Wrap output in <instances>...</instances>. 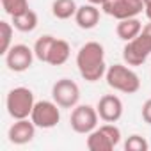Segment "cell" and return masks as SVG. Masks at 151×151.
I'll list each match as a JSON object with an SVG mask.
<instances>
[{
  "label": "cell",
  "mask_w": 151,
  "mask_h": 151,
  "mask_svg": "<svg viewBox=\"0 0 151 151\" xmlns=\"http://www.w3.org/2000/svg\"><path fill=\"white\" fill-rule=\"evenodd\" d=\"M77 68L86 82H98L107 73L105 48L98 41H89L77 52Z\"/></svg>",
  "instance_id": "cell-1"
},
{
  "label": "cell",
  "mask_w": 151,
  "mask_h": 151,
  "mask_svg": "<svg viewBox=\"0 0 151 151\" xmlns=\"http://www.w3.org/2000/svg\"><path fill=\"white\" fill-rule=\"evenodd\" d=\"M105 80L109 84V87H112L114 91L124 93V94H133L140 89V78L139 75L124 66V64H112L107 68L105 73Z\"/></svg>",
  "instance_id": "cell-2"
},
{
  "label": "cell",
  "mask_w": 151,
  "mask_h": 151,
  "mask_svg": "<svg viewBox=\"0 0 151 151\" xmlns=\"http://www.w3.org/2000/svg\"><path fill=\"white\" fill-rule=\"evenodd\" d=\"M149 55H151V22L142 27L140 34L135 39L126 41L123 48V59L128 66H142Z\"/></svg>",
  "instance_id": "cell-3"
},
{
  "label": "cell",
  "mask_w": 151,
  "mask_h": 151,
  "mask_svg": "<svg viewBox=\"0 0 151 151\" xmlns=\"http://www.w3.org/2000/svg\"><path fill=\"white\" fill-rule=\"evenodd\" d=\"M36 101H34V93L29 87H14L7 93L6 98V107L7 112L13 119H27L32 114Z\"/></svg>",
  "instance_id": "cell-4"
},
{
  "label": "cell",
  "mask_w": 151,
  "mask_h": 151,
  "mask_svg": "<svg viewBox=\"0 0 151 151\" xmlns=\"http://www.w3.org/2000/svg\"><path fill=\"white\" fill-rule=\"evenodd\" d=\"M98 119L100 114L96 110V107L93 105H77L73 109L71 116H69V124L73 128V132L87 135L93 130L98 128Z\"/></svg>",
  "instance_id": "cell-5"
},
{
  "label": "cell",
  "mask_w": 151,
  "mask_h": 151,
  "mask_svg": "<svg viewBox=\"0 0 151 151\" xmlns=\"http://www.w3.org/2000/svg\"><path fill=\"white\" fill-rule=\"evenodd\" d=\"M52 100L60 109H75L80 101V87L71 78H60L52 86Z\"/></svg>",
  "instance_id": "cell-6"
},
{
  "label": "cell",
  "mask_w": 151,
  "mask_h": 151,
  "mask_svg": "<svg viewBox=\"0 0 151 151\" xmlns=\"http://www.w3.org/2000/svg\"><path fill=\"white\" fill-rule=\"evenodd\" d=\"M30 119L37 128L50 130V128L57 126L59 121H60V107L53 100L52 101L50 100L36 101V105L32 109V114H30Z\"/></svg>",
  "instance_id": "cell-7"
},
{
  "label": "cell",
  "mask_w": 151,
  "mask_h": 151,
  "mask_svg": "<svg viewBox=\"0 0 151 151\" xmlns=\"http://www.w3.org/2000/svg\"><path fill=\"white\" fill-rule=\"evenodd\" d=\"M144 9L142 0H105L101 4V11L112 18L124 20V18H137Z\"/></svg>",
  "instance_id": "cell-8"
},
{
  "label": "cell",
  "mask_w": 151,
  "mask_h": 151,
  "mask_svg": "<svg viewBox=\"0 0 151 151\" xmlns=\"http://www.w3.org/2000/svg\"><path fill=\"white\" fill-rule=\"evenodd\" d=\"M34 57V48H29L27 45H13L6 53V66L14 73H23L32 66Z\"/></svg>",
  "instance_id": "cell-9"
},
{
  "label": "cell",
  "mask_w": 151,
  "mask_h": 151,
  "mask_svg": "<svg viewBox=\"0 0 151 151\" xmlns=\"http://www.w3.org/2000/svg\"><path fill=\"white\" fill-rule=\"evenodd\" d=\"M96 110L100 114V119L105 123H117L123 116V101L116 94H105L100 98Z\"/></svg>",
  "instance_id": "cell-10"
},
{
  "label": "cell",
  "mask_w": 151,
  "mask_h": 151,
  "mask_svg": "<svg viewBox=\"0 0 151 151\" xmlns=\"http://www.w3.org/2000/svg\"><path fill=\"white\" fill-rule=\"evenodd\" d=\"M36 124L32 123V119H14V123L11 124L9 132H7V137H9V142L16 144V146H23V144H29L34 137H36Z\"/></svg>",
  "instance_id": "cell-11"
},
{
  "label": "cell",
  "mask_w": 151,
  "mask_h": 151,
  "mask_svg": "<svg viewBox=\"0 0 151 151\" xmlns=\"http://www.w3.org/2000/svg\"><path fill=\"white\" fill-rule=\"evenodd\" d=\"M75 22L84 30H91L100 23V9L94 4H84L77 9L75 14Z\"/></svg>",
  "instance_id": "cell-12"
},
{
  "label": "cell",
  "mask_w": 151,
  "mask_h": 151,
  "mask_svg": "<svg viewBox=\"0 0 151 151\" xmlns=\"http://www.w3.org/2000/svg\"><path fill=\"white\" fill-rule=\"evenodd\" d=\"M86 146L89 151H112L116 146L114 142L109 139V135L105 133V130L100 126L96 130H93L91 133H87V140Z\"/></svg>",
  "instance_id": "cell-13"
},
{
  "label": "cell",
  "mask_w": 151,
  "mask_h": 151,
  "mask_svg": "<svg viewBox=\"0 0 151 151\" xmlns=\"http://www.w3.org/2000/svg\"><path fill=\"white\" fill-rule=\"evenodd\" d=\"M140 30H142V23L137 18H124V20H119V23L116 25V34L124 43L135 39L140 34Z\"/></svg>",
  "instance_id": "cell-14"
},
{
  "label": "cell",
  "mask_w": 151,
  "mask_h": 151,
  "mask_svg": "<svg viewBox=\"0 0 151 151\" xmlns=\"http://www.w3.org/2000/svg\"><path fill=\"white\" fill-rule=\"evenodd\" d=\"M69 55H71V46H69V43L64 41V39H57V37H55V41H53V45H52V50H50V53H48V60H46V62H48L50 66H62L64 62H68Z\"/></svg>",
  "instance_id": "cell-15"
},
{
  "label": "cell",
  "mask_w": 151,
  "mask_h": 151,
  "mask_svg": "<svg viewBox=\"0 0 151 151\" xmlns=\"http://www.w3.org/2000/svg\"><path fill=\"white\" fill-rule=\"evenodd\" d=\"M77 2L75 0H53L52 2V14L57 20H69L77 14Z\"/></svg>",
  "instance_id": "cell-16"
},
{
  "label": "cell",
  "mask_w": 151,
  "mask_h": 151,
  "mask_svg": "<svg viewBox=\"0 0 151 151\" xmlns=\"http://www.w3.org/2000/svg\"><path fill=\"white\" fill-rule=\"evenodd\" d=\"M13 27L20 32H32L37 27V14L32 9H29L18 16H13Z\"/></svg>",
  "instance_id": "cell-17"
},
{
  "label": "cell",
  "mask_w": 151,
  "mask_h": 151,
  "mask_svg": "<svg viewBox=\"0 0 151 151\" xmlns=\"http://www.w3.org/2000/svg\"><path fill=\"white\" fill-rule=\"evenodd\" d=\"M53 41H55V37L50 36V34H45V36L36 39V43H34V55H36L37 60H41V62L48 60V53L52 50Z\"/></svg>",
  "instance_id": "cell-18"
},
{
  "label": "cell",
  "mask_w": 151,
  "mask_h": 151,
  "mask_svg": "<svg viewBox=\"0 0 151 151\" xmlns=\"http://www.w3.org/2000/svg\"><path fill=\"white\" fill-rule=\"evenodd\" d=\"M13 32H14L13 23L0 22V37H2V41H0V53L2 55H6L7 50L13 46Z\"/></svg>",
  "instance_id": "cell-19"
},
{
  "label": "cell",
  "mask_w": 151,
  "mask_h": 151,
  "mask_svg": "<svg viewBox=\"0 0 151 151\" xmlns=\"http://www.w3.org/2000/svg\"><path fill=\"white\" fill-rule=\"evenodd\" d=\"M2 7L13 18V16H18L29 11V0H2Z\"/></svg>",
  "instance_id": "cell-20"
},
{
  "label": "cell",
  "mask_w": 151,
  "mask_h": 151,
  "mask_svg": "<svg viewBox=\"0 0 151 151\" xmlns=\"http://www.w3.org/2000/svg\"><path fill=\"white\" fill-rule=\"evenodd\" d=\"M147 149H149V144L142 135L133 133L124 140V151H147Z\"/></svg>",
  "instance_id": "cell-21"
},
{
  "label": "cell",
  "mask_w": 151,
  "mask_h": 151,
  "mask_svg": "<svg viewBox=\"0 0 151 151\" xmlns=\"http://www.w3.org/2000/svg\"><path fill=\"white\" fill-rule=\"evenodd\" d=\"M140 114H142V119H144V123L151 124V98L144 101V105H142V112H140Z\"/></svg>",
  "instance_id": "cell-22"
},
{
  "label": "cell",
  "mask_w": 151,
  "mask_h": 151,
  "mask_svg": "<svg viewBox=\"0 0 151 151\" xmlns=\"http://www.w3.org/2000/svg\"><path fill=\"white\" fill-rule=\"evenodd\" d=\"M144 13H146V16H147V20L151 22V6H146V7H144Z\"/></svg>",
  "instance_id": "cell-23"
},
{
  "label": "cell",
  "mask_w": 151,
  "mask_h": 151,
  "mask_svg": "<svg viewBox=\"0 0 151 151\" xmlns=\"http://www.w3.org/2000/svg\"><path fill=\"white\" fill-rule=\"evenodd\" d=\"M87 2H89V4H94V6H101L105 0H87Z\"/></svg>",
  "instance_id": "cell-24"
},
{
  "label": "cell",
  "mask_w": 151,
  "mask_h": 151,
  "mask_svg": "<svg viewBox=\"0 0 151 151\" xmlns=\"http://www.w3.org/2000/svg\"><path fill=\"white\" fill-rule=\"evenodd\" d=\"M142 2H144V7L146 6H151V0H142Z\"/></svg>",
  "instance_id": "cell-25"
}]
</instances>
